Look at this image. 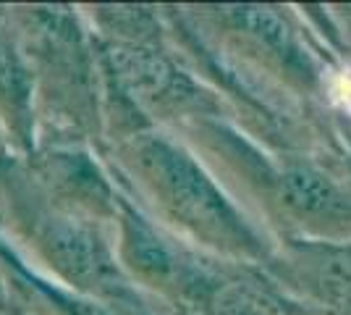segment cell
<instances>
[{"instance_id":"1","label":"cell","mask_w":351,"mask_h":315,"mask_svg":"<svg viewBox=\"0 0 351 315\" xmlns=\"http://www.w3.org/2000/svg\"><path fill=\"white\" fill-rule=\"evenodd\" d=\"M126 163L176 224L213 244L241 247L247 231L231 205L186 152L158 137L132 142Z\"/></svg>"},{"instance_id":"2","label":"cell","mask_w":351,"mask_h":315,"mask_svg":"<svg viewBox=\"0 0 351 315\" xmlns=\"http://www.w3.org/2000/svg\"><path fill=\"white\" fill-rule=\"evenodd\" d=\"M24 224L45 260L69 284L97 297L116 300L121 292V276L110 250L95 234V229L79 221L71 210L43 202H27Z\"/></svg>"},{"instance_id":"3","label":"cell","mask_w":351,"mask_h":315,"mask_svg":"<svg viewBox=\"0 0 351 315\" xmlns=\"http://www.w3.org/2000/svg\"><path fill=\"white\" fill-rule=\"evenodd\" d=\"M0 310H5V294H3V289H0Z\"/></svg>"}]
</instances>
